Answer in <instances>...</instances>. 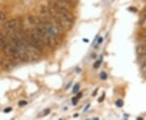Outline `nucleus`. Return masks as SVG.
Here are the masks:
<instances>
[{"instance_id":"1","label":"nucleus","mask_w":146,"mask_h":120,"mask_svg":"<svg viewBox=\"0 0 146 120\" xmlns=\"http://www.w3.org/2000/svg\"><path fill=\"white\" fill-rule=\"evenodd\" d=\"M54 5L58 9L69 11L72 7V4L70 3L67 0H54Z\"/></svg>"},{"instance_id":"2","label":"nucleus","mask_w":146,"mask_h":120,"mask_svg":"<svg viewBox=\"0 0 146 120\" xmlns=\"http://www.w3.org/2000/svg\"><path fill=\"white\" fill-rule=\"evenodd\" d=\"M16 46L11 45V44L7 43V44H5V45L3 46V52H4V54H5L6 55H7V56H11V57H12V55H13V54H14V51H15V50H16Z\"/></svg>"},{"instance_id":"3","label":"nucleus","mask_w":146,"mask_h":120,"mask_svg":"<svg viewBox=\"0 0 146 120\" xmlns=\"http://www.w3.org/2000/svg\"><path fill=\"white\" fill-rule=\"evenodd\" d=\"M18 26V22L16 20H11L4 24V28L8 31H13Z\"/></svg>"},{"instance_id":"4","label":"nucleus","mask_w":146,"mask_h":120,"mask_svg":"<svg viewBox=\"0 0 146 120\" xmlns=\"http://www.w3.org/2000/svg\"><path fill=\"white\" fill-rule=\"evenodd\" d=\"M59 42L58 40L57 37L54 36H48L47 37V45L51 48H55L58 46Z\"/></svg>"},{"instance_id":"5","label":"nucleus","mask_w":146,"mask_h":120,"mask_svg":"<svg viewBox=\"0 0 146 120\" xmlns=\"http://www.w3.org/2000/svg\"><path fill=\"white\" fill-rule=\"evenodd\" d=\"M28 20H29V24H31L33 25H36V26H38L39 25L42 24L41 19H40L39 17H37V16H29V18H28Z\"/></svg>"},{"instance_id":"6","label":"nucleus","mask_w":146,"mask_h":120,"mask_svg":"<svg viewBox=\"0 0 146 120\" xmlns=\"http://www.w3.org/2000/svg\"><path fill=\"white\" fill-rule=\"evenodd\" d=\"M136 53L139 56L146 54V44H141L136 47Z\"/></svg>"},{"instance_id":"7","label":"nucleus","mask_w":146,"mask_h":120,"mask_svg":"<svg viewBox=\"0 0 146 120\" xmlns=\"http://www.w3.org/2000/svg\"><path fill=\"white\" fill-rule=\"evenodd\" d=\"M138 63L141 65V67H143L144 65L146 64V54H144V55H141L139 59H138Z\"/></svg>"},{"instance_id":"8","label":"nucleus","mask_w":146,"mask_h":120,"mask_svg":"<svg viewBox=\"0 0 146 120\" xmlns=\"http://www.w3.org/2000/svg\"><path fill=\"white\" fill-rule=\"evenodd\" d=\"M5 44H7L5 38H4L3 35L2 33H0V46H3Z\"/></svg>"},{"instance_id":"9","label":"nucleus","mask_w":146,"mask_h":120,"mask_svg":"<svg viewBox=\"0 0 146 120\" xmlns=\"http://www.w3.org/2000/svg\"><path fill=\"white\" fill-rule=\"evenodd\" d=\"M79 89H80V85H79V84H76L73 87L72 92L74 93H77V92H78Z\"/></svg>"},{"instance_id":"10","label":"nucleus","mask_w":146,"mask_h":120,"mask_svg":"<svg viewBox=\"0 0 146 120\" xmlns=\"http://www.w3.org/2000/svg\"><path fill=\"white\" fill-rule=\"evenodd\" d=\"M100 78L105 80L107 78V74L106 73V72H102V73L100 74Z\"/></svg>"},{"instance_id":"11","label":"nucleus","mask_w":146,"mask_h":120,"mask_svg":"<svg viewBox=\"0 0 146 120\" xmlns=\"http://www.w3.org/2000/svg\"><path fill=\"white\" fill-rule=\"evenodd\" d=\"M101 63H102V61H101V60H98V61H96L94 64V68H99V66L101 65Z\"/></svg>"},{"instance_id":"12","label":"nucleus","mask_w":146,"mask_h":120,"mask_svg":"<svg viewBox=\"0 0 146 120\" xmlns=\"http://www.w3.org/2000/svg\"><path fill=\"white\" fill-rule=\"evenodd\" d=\"M116 105L119 106V107H122V106L123 105V101L122 100H118V101H116Z\"/></svg>"},{"instance_id":"13","label":"nucleus","mask_w":146,"mask_h":120,"mask_svg":"<svg viewBox=\"0 0 146 120\" xmlns=\"http://www.w3.org/2000/svg\"><path fill=\"white\" fill-rule=\"evenodd\" d=\"M67 1H68L70 3H72V4H76V3H78L79 0H67Z\"/></svg>"},{"instance_id":"14","label":"nucleus","mask_w":146,"mask_h":120,"mask_svg":"<svg viewBox=\"0 0 146 120\" xmlns=\"http://www.w3.org/2000/svg\"><path fill=\"white\" fill-rule=\"evenodd\" d=\"M141 25L143 27H145V28H146V16L145 17V20L143 21H141Z\"/></svg>"},{"instance_id":"15","label":"nucleus","mask_w":146,"mask_h":120,"mask_svg":"<svg viewBox=\"0 0 146 120\" xmlns=\"http://www.w3.org/2000/svg\"><path fill=\"white\" fill-rule=\"evenodd\" d=\"M5 18H6V16L3 13H0V20H1V21H4V20H5Z\"/></svg>"},{"instance_id":"16","label":"nucleus","mask_w":146,"mask_h":120,"mask_svg":"<svg viewBox=\"0 0 146 120\" xmlns=\"http://www.w3.org/2000/svg\"><path fill=\"white\" fill-rule=\"evenodd\" d=\"M78 97H74V98H72V103L73 105H76V103H77V101H78Z\"/></svg>"},{"instance_id":"17","label":"nucleus","mask_w":146,"mask_h":120,"mask_svg":"<svg viewBox=\"0 0 146 120\" xmlns=\"http://www.w3.org/2000/svg\"><path fill=\"white\" fill-rule=\"evenodd\" d=\"M27 104L26 101H20L19 102V105H21V106H23V105H25Z\"/></svg>"},{"instance_id":"18","label":"nucleus","mask_w":146,"mask_h":120,"mask_svg":"<svg viewBox=\"0 0 146 120\" xmlns=\"http://www.w3.org/2000/svg\"><path fill=\"white\" fill-rule=\"evenodd\" d=\"M104 97H105V94L103 93L102 94V96L99 99H98V101H103V99H104Z\"/></svg>"},{"instance_id":"19","label":"nucleus","mask_w":146,"mask_h":120,"mask_svg":"<svg viewBox=\"0 0 146 120\" xmlns=\"http://www.w3.org/2000/svg\"><path fill=\"white\" fill-rule=\"evenodd\" d=\"M144 15H145V16H146V7H145V9H144Z\"/></svg>"},{"instance_id":"20","label":"nucleus","mask_w":146,"mask_h":120,"mask_svg":"<svg viewBox=\"0 0 146 120\" xmlns=\"http://www.w3.org/2000/svg\"><path fill=\"white\" fill-rule=\"evenodd\" d=\"M102 41V37H100V39H98V43H101Z\"/></svg>"},{"instance_id":"21","label":"nucleus","mask_w":146,"mask_h":120,"mask_svg":"<svg viewBox=\"0 0 146 120\" xmlns=\"http://www.w3.org/2000/svg\"><path fill=\"white\" fill-rule=\"evenodd\" d=\"M81 96H82V93H80L78 94V96H77V97H81Z\"/></svg>"},{"instance_id":"22","label":"nucleus","mask_w":146,"mask_h":120,"mask_svg":"<svg viewBox=\"0 0 146 120\" xmlns=\"http://www.w3.org/2000/svg\"><path fill=\"white\" fill-rule=\"evenodd\" d=\"M11 110V108H9V109H6V110H5V112H7V111H10Z\"/></svg>"}]
</instances>
